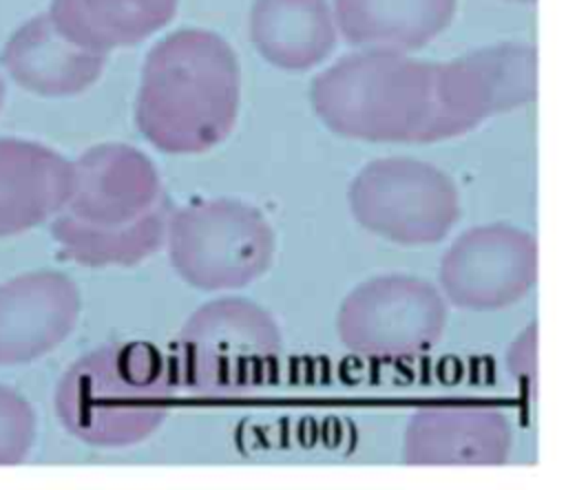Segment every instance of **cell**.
<instances>
[{"label":"cell","mask_w":566,"mask_h":490,"mask_svg":"<svg viewBox=\"0 0 566 490\" xmlns=\"http://www.w3.org/2000/svg\"><path fill=\"white\" fill-rule=\"evenodd\" d=\"M170 203L155 163L126 143H97L73 163V185L51 234L64 258L133 267L166 238Z\"/></svg>","instance_id":"1"},{"label":"cell","mask_w":566,"mask_h":490,"mask_svg":"<svg viewBox=\"0 0 566 490\" xmlns=\"http://www.w3.org/2000/svg\"><path fill=\"white\" fill-rule=\"evenodd\" d=\"M241 66L214 31L179 29L146 55L135 99L142 137L168 155H197L219 146L234 128Z\"/></svg>","instance_id":"2"},{"label":"cell","mask_w":566,"mask_h":490,"mask_svg":"<svg viewBox=\"0 0 566 490\" xmlns=\"http://www.w3.org/2000/svg\"><path fill=\"white\" fill-rule=\"evenodd\" d=\"M316 117L336 135L374 143L453 139L444 104L442 62L400 51L365 49L345 55L310 84Z\"/></svg>","instance_id":"3"},{"label":"cell","mask_w":566,"mask_h":490,"mask_svg":"<svg viewBox=\"0 0 566 490\" xmlns=\"http://www.w3.org/2000/svg\"><path fill=\"white\" fill-rule=\"evenodd\" d=\"M170 408V371L148 342L104 344L62 375L55 411L62 426L97 448H124L150 437Z\"/></svg>","instance_id":"4"},{"label":"cell","mask_w":566,"mask_h":490,"mask_svg":"<svg viewBox=\"0 0 566 490\" xmlns=\"http://www.w3.org/2000/svg\"><path fill=\"white\" fill-rule=\"evenodd\" d=\"M164 243L177 276L201 291L245 287L270 269L276 249L265 214L226 196L170 212Z\"/></svg>","instance_id":"5"},{"label":"cell","mask_w":566,"mask_h":490,"mask_svg":"<svg viewBox=\"0 0 566 490\" xmlns=\"http://www.w3.org/2000/svg\"><path fill=\"white\" fill-rule=\"evenodd\" d=\"M281 349V329L263 307L248 298H219L186 320L179 373L201 393H237L263 382Z\"/></svg>","instance_id":"6"},{"label":"cell","mask_w":566,"mask_h":490,"mask_svg":"<svg viewBox=\"0 0 566 490\" xmlns=\"http://www.w3.org/2000/svg\"><path fill=\"white\" fill-rule=\"evenodd\" d=\"M347 203L358 225L398 245L442 241L462 210L455 181L413 157L369 161L352 179Z\"/></svg>","instance_id":"7"},{"label":"cell","mask_w":566,"mask_h":490,"mask_svg":"<svg viewBox=\"0 0 566 490\" xmlns=\"http://www.w3.org/2000/svg\"><path fill=\"white\" fill-rule=\"evenodd\" d=\"M447 327L442 294L422 278L382 274L356 285L336 313L340 342L367 358H409L429 351Z\"/></svg>","instance_id":"8"},{"label":"cell","mask_w":566,"mask_h":490,"mask_svg":"<svg viewBox=\"0 0 566 490\" xmlns=\"http://www.w3.org/2000/svg\"><path fill=\"white\" fill-rule=\"evenodd\" d=\"M438 278L449 302L460 309L511 307L537 280V241L509 223L471 227L444 252Z\"/></svg>","instance_id":"9"},{"label":"cell","mask_w":566,"mask_h":490,"mask_svg":"<svg viewBox=\"0 0 566 490\" xmlns=\"http://www.w3.org/2000/svg\"><path fill=\"white\" fill-rule=\"evenodd\" d=\"M442 84L455 137L484 119L515 110L537 95V51L526 42H500L442 62Z\"/></svg>","instance_id":"10"},{"label":"cell","mask_w":566,"mask_h":490,"mask_svg":"<svg viewBox=\"0 0 566 490\" xmlns=\"http://www.w3.org/2000/svg\"><path fill=\"white\" fill-rule=\"evenodd\" d=\"M80 291L60 271H29L0 285V364H27L53 351L75 327Z\"/></svg>","instance_id":"11"},{"label":"cell","mask_w":566,"mask_h":490,"mask_svg":"<svg viewBox=\"0 0 566 490\" xmlns=\"http://www.w3.org/2000/svg\"><path fill=\"white\" fill-rule=\"evenodd\" d=\"M513 448L509 417L486 406H429L407 422L409 466H502Z\"/></svg>","instance_id":"12"},{"label":"cell","mask_w":566,"mask_h":490,"mask_svg":"<svg viewBox=\"0 0 566 490\" xmlns=\"http://www.w3.org/2000/svg\"><path fill=\"white\" fill-rule=\"evenodd\" d=\"M0 62L24 90L40 97H71L99 79L106 53L75 44L53 24L49 13H40L7 40Z\"/></svg>","instance_id":"13"},{"label":"cell","mask_w":566,"mask_h":490,"mask_svg":"<svg viewBox=\"0 0 566 490\" xmlns=\"http://www.w3.org/2000/svg\"><path fill=\"white\" fill-rule=\"evenodd\" d=\"M73 163L44 143L0 139V238L57 214L71 194Z\"/></svg>","instance_id":"14"},{"label":"cell","mask_w":566,"mask_h":490,"mask_svg":"<svg viewBox=\"0 0 566 490\" xmlns=\"http://www.w3.org/2000/svg\"><path fill=\"white\" fill-rule=\"evenodd\" d=\"M250 40L259 55L283 71L318 66L336 44V22L327 0H254Z\"/></svg>","instance_id":"15"},{"label":"cell","mask_w":566,"mask_h":490,"mask_svg":"<svg viewBox=\"0 0 566 490\" xmlns=\"http://www.w3.org/2000/svg\"><path fill=\"white\" fill-rule=\"evenodd\" d=\"M458 0H334L343 38L363 49L416 51L453 20Z\"/></svg>","instance_id":"16"},{"label":"cell","mask_w":566,"mask_h":490,"mask_svg":"<svg viewBox=\"0 0 566 490\" xmlns=\"http://www.w3.org/2000/svg\"><path fill=\"white\" fill-rule=\"evenodd\" d=\"M179 0H51L49 18L75 44L108 53L164 29Z\"/></svg>","instance_id":"17"},{"label":"cell","mask_w":566,"mask_h":490,"mask_svg":"<svg viewBox=\"0 0 566 490\" xmlns=\"http://www.w3.org/2000/svg\"><path fill=\"white\" fill-rule=\"evenodd\" d=\"M35 437V413L13 388L0 384V466L24 461Z\"/></svg>","instance_id":"18"},{"label":"cell","mask_w":566,"mask_h":490,"mask_svg":"<svg viewBox=\"0 0 566 490\" xmlns=\"http://www.w3.org/2000/svg\"><path fill=\"white\" fill-rule=\"evenodd\" d=\"M535 355H537V327L524 329V333L511 344L509 371L515 380L533 388L535 384Z\"/></svg>","instance_id":"19"},{"label":"cell","mask_w":566,"mask_h":490,"mask_svg":"<svg viewBox=\"0 0 566 490\" xmlns=\"http://www.w3.org/2000/svg\"><path fill=\"white\" fill-rule=\"evenodd\" d=\"M2 99H4V82L0 77V108H2Z\"/></svg>","instance_id":"20"},{"label":"cell","mask_w":566,"mask_h":490,"mask_svg":"<svg viewBox=\"0 0 566 490\" xmlns=\"http://www.w3.org/2000/svg\"><path fill=\"white\" fill-rule=\"evenodd\" d=\"M509 2H522V4H528V2H535V0H509Z\"/></svg>","instance_id":"21"}]
</instances>
